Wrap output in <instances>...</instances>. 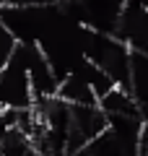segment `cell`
Here are the masks:
<instances>
[{"label":"cell","mask_w":148,"mask_h":156,"mask_svg":"<svg viewBox=\"0 0 148 156\" xmlns=\"http://www.w3.org/2000/svg\"><path fill=\"white\" fill-rule=\"evenodd\" d=\"M127 91L135 99L138 112H140L143 122L148 120V57L132 52L130 60V81H127Z\"/></svg>","instance_id":"obj_3"},{"label":"cell","mask_w":148,"mask_h":156,"mask_svg":"<svg viewBox=\"0 0 148 156\" xmlns=\"http://www.w3.org/2000/svg\"><path fill=\"white\" fill-rule=\"evenodd\" d=\"M109 128L107 115L99 101L93 104H70V133H68V156L81 151Z\"/></svg>","instance_id":"obj_1"},{"label":"cell","mask_w":148,"mask_h":156,"mask_svg":"<svg viewBox=\"0 0 148 156\" xmlns=\"http://www.w3.org/2000/svg\"><path fill=\"white\" fill-rule=\"evenodd\" d=\"M16 37L11 34V29L5 26V23L0 21V70L8 65V60L13 57V52H16Z\"/></svg>","instance_id":"obj_4"},{"label":"cell","mask_w":148,"mask_h":156,"mask_svg":"<svg viewBox=\"0 0 148 156\" xmlns=\"http://www.w3.org/2000/svg\"><path fill=\"white\" fill-rule=\"evenodd\" d=\"M140 156H148V120L143 122V133H140Z\"/></svg>","instance_id":"obj_5"},{"label":"cell","mask_w":148,"mask_h":156,"mask_svg":"<svg viewBox=\"0 0 148 156\" xmlns=\"http://www.w3.org/2000/svg\"><path fill=\"white\" fill-rule=\"evenodd\" d=\"M34 104L31 81L23 60L18 52L8 60V65L0 70V109H29Z\"/></svg>","instance_id":"obj_2"}]
</instances>
